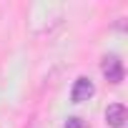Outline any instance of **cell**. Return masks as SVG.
Masks as SVG:
<instances>
[{
    "instance_id": "1",
    "label": "cell",
    "mask_w": 128,
    "mask_h": 128,
    "mask_svg": "<svg viewBox=\"0 0 128 128\" xmlns=\"http://www.w3.org/2000/svg\"><path fill=\"white\" fill-rule=\"evenodd\" d=\"M103 76L108 83H120L126 70H123V60L118 55H106L103 58Z\"/></svg>"
},
{
    "instance_id": "2",
    "label": "cell",
    "mask_w": 128,
    "mask_h": 128,
    "mask_svg": "<svg viewBox=\"0 0 128 128\" xmlns=\"http://www.w3.org/2000/svg\"><path fill=\"white\" fill-rule=\"evenodd\" d=\"M93 93H96V86H93V80H90V78H86V76H80V78L73 83L70 100H73V103H83V100L93 98Z\"/></svg>"
},
{
    "instance_id": "3",
    "label": "cell",
    "mask_w": 128,
    "mask_h": 128,
    "mask_svg": "<svg viewBox=\"0 0 128 128\" xmlns=\"http://www.w3.org/2000/svg\"><path fill=\"white\" fill-rule=\"evenodd\" d=\"M126 118H128V113H126V106L123 103H113V106L106 108V123L110 128H123L126 126Z\"/></svg>"
},
{
    "instance_id": "4",
    "label": "cell",
    "mask_w": 128,
    "mask_h": 128,
    "mask_svg": "<svg viewBox=\"0 0 128 128\" xmlns=\"http://www.w3.org/2000/svg\"><path fill=\"white\" fill-rule=\"evenodd\" d=\"M66 128H86V123L80 118H68L66 120Z\"/></svg>"
}]
</instances>
